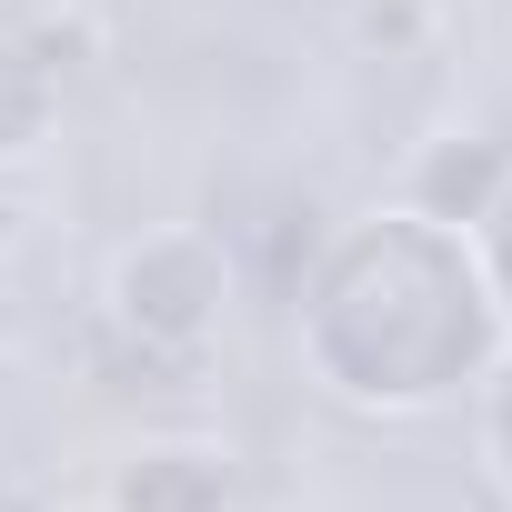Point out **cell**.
I'll return each instance as SVG.
<instances>
[{
    "mask_svg": "<svg viewBox=\"0 0 512 512\" xmlns=\"http://www.w3.org/2000/svg\"><path fill=\"white\" fill-rule=\"evenodd\" d=\"M221 302H231V272H221L211 231H151V241H131L111 262V312L151 352H191L221 322Z\"/></svg>",
    "mask_w": 512,
    "mask_h": 512,
    "instance_id": "cell-1",
    "label": "cell"
},
{
    "mask_svg": "<svg viewBox=\"0 0 512 512\" xmlns=\"http://www.w3.org/2000/svg\"><path fill=\"white\" fill-rule=\"evenodd\" d=\"M221 502H231V472H221V452H201V442L141 452V462L121 472V492H111V512H221Z\"/></svg>",
    "mask_w": 512,
    "mask_h": 512,
    "instance_id": "cell-2",
    "label": "cell"
},
{
    "mask_svg": "<svg viewBox=\"0 0 512 512\" xmlns=\"http://www.w3.org/2000/svg\"><path fill=\"white\" fill-rule=\"evenodd\" d=\"M51 71H61V61H41V51H21V41H0V161L31 151V131L51 121Z\"/></svg>",
    "mask_w": 512,
    "mask_h": 512,
    "instance_id": "cell-3",
    "label": "cell"
},
{
    "mask_svg": "<svg viewBox=\"0 0 512 512\" xmlns=\"http://www.w3.org/2000/svg\"><path fill=\"white\" fill-rule=\"evenodd\" d=\"M21 241V201H0V251H11Z\"/></svg>",
    "mask_w": 512,
    "mask_h": 512,
    "instance_id": "cell-4",
    "label": "cell"
}]
</instances>
